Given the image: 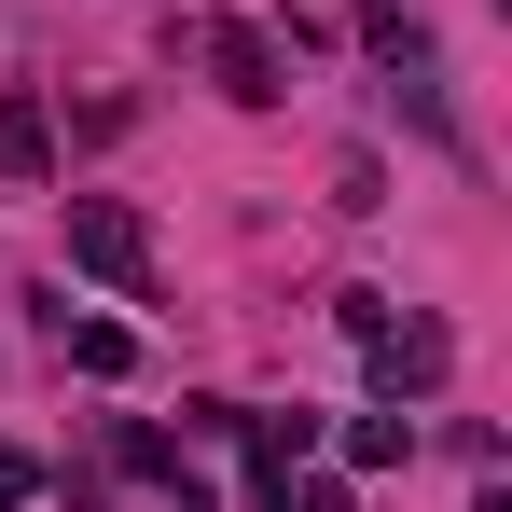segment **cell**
Listing matches in <instances>:
<instances>
[{
    "mask_svg": "<svg viewBox=\"0 0 512 512\" xmlns=\"http://www.w3.org/2000/svg\"><path fill=\"white\" fill-rule=\"evenodd\" d=\"M70 263H84L97 291H153V222L125 194H70Z\"/></svg>",
    "mask_w": 512,
    "mask_h": 512,
    "instance_id": "1",
    "label": "cell"
},
{
    "mask_svg": "<svg viewBox=\"0 0 512 512\" xmlns=\"http://www.w3.org/2000/svg\"><path fill=\"white\" fill-rule=\"evenodd\" d=\"M208 84L236 97V111H277V97H291V70H277V42H263L250 14H222V28H208Z\"/></svg>",
    "mask_w": 512,
    "mask_h": 512,
    "instance_id": "2",
    "label": "cell"
},
{
    "mask_svg": "<svg viewBox=\"0 0 512 512\" xmlns=\"http://www.w3.org/2000/svg\"><path fill=\"white\" fill-rule=\"evenodd\" d=\"M443 374H457V333H443V319H388V333H374V388H388V402H429Z\"/></svg>",
    "mask_w": 512,
    "mask_h": 512,
    "instance_id": "3",
    "label": "cell"
},
{
    "mask_svg": "<svg viewBox=\"0 0 512 512\" xmlns=\"http://www.w3.org/2000/svg\"><path fill=\"white\" fill-rule=\"evenodd\" d=\"M42 333H56V360L97 374V388H111V374H139V333H125V319H70V305H42Z\"/></svg>",
    "mask_w": 512,
    "mask_h": 512,
    "instance_id": "4",
    "label": "cell"
},
{
    "mask_svg": "<svg viewBox=\"0 0 512 512\" xmlns=\"http://www.w3.org/2000/svg\"><path fill=\"white\" fill-rule=\"evenodd\" d=\"M0 180H56V125H42V97H0Z\"/></svg>",
    "mask_w": 512,
    "mask_h": 512,
    "instance_id": "5",
    "label": "cell"
},
{
    "mask_svg": "<svg viewBox=\"0 0 512 512\" xmlns=\"http://www.w3.org/2000/svg\"><path fill=\"white\" fill-rule=\"evenodd\" d=\"M360 56H388V70H416V56H429V28L402 14V0H360Z\"/></svg>",
    "mask_w": 512,
    "mask_h": 512,
    "instance_id": "6",
    "label": "cell"
},
{
    "mask_svg": "<svg viewBox=\"0 0 512 512\" xmlns=\"http://www.w3.org/2000/svg\"><path fill=\"white\" fill-rule=\"evenodd\" d=\"M402 457H416V416H402V402H388V416H360V429H346V471H402Z\"/></svg>",
    "mask_w": 512,
    "mask_h": 512,
    "instance_id": "7",
    "label": "cell"
},
{
    "mask_svg": "<svg viewBox=\"0 0 512 512\" xmlns=\"http://www.w3.org/2000/svg\"><path fill=\"white\" fill-rule=\"evenodd\" d=\"M333 208L374 222V208H388V153H333Z\"/></svg>",
    "mask_w": 512,
    "mask_h": 512,
    "instance_id": "8",
    "label": "cell"
},
{
    "mask_svg": "<svg viewBox=\"0 0 512 512\" xmlns=\"http://www.w3.org/2000/svg\"><path fill=\"white\" fill-rule=\"evenodd\" d=\"M42 499V457H28V443H0V512H28Z\"/></svg>",
    "mask_w": 512,
    "mask_h": 512,
    "instance_id": "9",
    "label": "cell"
},
{
    "mask_svg": "<svg viewBox=\"0 0 512 512\" xmlns=\"http://www.w3.org/2000/svg\"><path fill=\"white\" fill-rule=\"evenodd\" d=\"M291 512H346V485H305V499H291Z\"/></svg>",
    "mask_w": 512,
    "mask_h": 512,
    "instance_id": "10",
    "label": "cell"
}]
</instances>
